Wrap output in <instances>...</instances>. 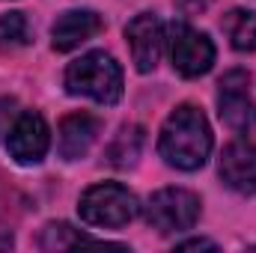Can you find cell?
<instances>
[{
  "instance_id": "cell-8",
  "label": "cell",
  "mask_w": 256,
  "mask_h": 253,
  "mask_svg": "<svg viewBox=\"0 0 256 253\" xmlns=\"http://www.w3.org/2000/svg\"><path fill=\"white\" fill-rule=\"evenodd\" d=\"M126 39L131 45V60L137 66V72H152L161 60V48H164V24L158 21V15L143 12L134 21H128Z\"/></svg>"
},
{
  "instance_id": "cell-14",
  "label": "cell",
  "mask_w": 256,
  "mask_h": 253,
  "mask_svg": "<svg viewBox=\"0 0 256 253\" xmlns=\"http://www.w3.org/2000/svg\"><path fill=\"white\" fill-rule=\"evenodd\" d=\"M27 42H30V24H27L24 12L0 15V48L15 51V48H24Z\"/></svg>"
},
{
  "instance_id": "cell-7",
  "label": "cell",
  "mask_w": 256,
  "mask_h": 253,
  "mask_svg": "<svg viewBox=\"0 0 256 253\" xmlns=\"http://www.w3.org/2000/svg\"><path fill=\"white\" fill-rule=\"evenodd\" d=\"M51 146V131L45 126V120L36 110H24L18 114V120L9 128L6 137V149L18 164H39L45 158Z\"/></svg>"
},
{
  "instance_id": "cell-10",
  "label": "cell",
  "mask_w": 256,
  "mask_h": 253,
  "mask_svg": "<svg viewBox=\"0 0 256 253\" xmlns=\"http://www.w3.org/2000/svg\"><path fill=\"white\" fill-rule=\"evenodd\" d=\"M104 30V18L92 9H68L63 15H57L54 27H51V39L57 51H74L78 45H84L86 39L98 36Z\"/></svg>"
},
{
  "instance_id": "cell-4",
  "label": "cell",
  "mask_w": 256,
  "mask_h": 253,
  "mask_svg": "<svg viewBox=\"0 0 256 253\" xmlns=\"http://www.w3.org/2000/svg\"><path fill=\"white\" fill-rule=\"evenodd\" d=\"M200 218V196L185 188H161L149 196L146 220L158 232H182L191 230Z\"/></svg>"
},
{
  "instance_id": "cell-17",
  "label": "cell",
  "mask_w": 256,
  "mask_h": 253,
  "mask_svg": "<svg viewBox=\"0 0 256 253\" xmlns=\"http://www.w3.org/2000/svg\"><path fill=\"white\" fill-rule=\"evenodd\" d=\"M179 248H182V250H200V248L214 250L218 244H214V242H208V238H191V242H179Z\"/></svg>"
},
{
  "instance_id": "cell-11",
  "label": "cell",
  "mask_w": 256,
  "mask_h": 253,
  "mask_svg": "<svg viewBox=\"0 0 256 253\" xmlns=\"http://www.w3.org/2000/svg\"><path fill=\"white\" fill-rule=\"evenodd\" d=\"M102 122L90 114H72L60 122V155L66 161H78L90 152V146L96 143Z\"/></svg>"
},
{
  "instance_id": "cell-6",
  "label": "cell",
  "mask_w": 256,
  "mask_h": 253,
  "mask_svg": "<svg viewBox=\"0 0 256 253\" xmlns=\"http://www.w3.org/2000/svg\"><path fill=\"white\" fill-rule=\"evenodd\" d=\"M170 57L179 74L200 78L214 63V45L206 33L194 30L188 24H173L170 27Z\"/></svg>"
},
{
  "instance_id": "cell-5",
  "label": "cell",
  "mask_w": 256,
  "mask_h": 253,
  "mask_svg": "<svg viewBox=\"0 0 256 253\" xmlns=\"http://www.w3.org/2000/svg\"><path fill=\"white\" fill-rule=\"evenodd\" d=\"M220 92H218V114L226 126L238 134L250 131L256 126V104L250 98V78L242 68H232L220 78Z\"/></svg>"
},
{
  "instance_id": "cell-2",
  "label": "cell",
  "mask_w": 256,
  "mask_h": 253,
  "mask_svg": "<svg viewBox=\"0 0 256 253\" xmlns=\"http://www.w3.org/2000/svg\"><path fill=\"white\" fill-rule=\"evenodd\" d=\"M66 90L98 104H116L122 98V68L110 54L90 51L66 68Z\"/></svg>"
},
{
  "instance_id": "cell-16",
  "label": "cell",
  "mask_w": 256,
  "mask_h": 253,
  "mask_svg": "<svg viewBox=\"0 0 256 253\" xmlns=\"http://www.w3.org/2000/svg\"><path fill=\"white\" fill-rule=\"evenodd\" d=\"M18 104H15V98H0V137L3 134H9V128L12 122L18 120V110H15Z\"/></svg>"
},
{
  "instance_id": "cell-18",
  "label": "cell",
  "mask_w": 256,
  "mask_h": 253,
  "mask_svg": "<svg viewBox=\"0 0 256 253\" xmlns=\"http://www.w3.org/2000/svg\"><path fill=\"white\" fill-rule=\"evenodd\" d=\"M179 3V9H185V12H196V9H206L212 0H176Z\"/></svg>"
},
{
  "instance_id": "cell-3",
  "label": "cell",
  "mask_w": 256,
  "mask_h": 253,
  "mask_svg": "<svg viewBox=\"0 0 256 253\" xmlns=\"http://www.w3.org/2000/svg\"><path fill=\"white\" fill-rule=\"evenodd\" d=\"M80 218L92 226H126L128 220L137 218L140 202L128 188L116 182H102L84 190L80 206H78Z\"/></svg>"
},
{
  "instance_id": "cell-12",
  "label": "cell",
  "mask_w": 256,
  "mask_h": 253,
  "mask_svg": "<svg viewBox=\"0 0 256 253\" xmlns=\"http://www.w3.org/2000/svg\"><path fill=\"white\" fill-rule=\"evenodd\" d=\"M224 30L232 42L236 51H256V12H244V9H232L224 18Z\"/></svg>"
},
{
  "instance_id": "cell-15",
  "label": "cell",
  "mask_w": 256,
  "mask_h": 253,
  "mask_svg": "<svg viewBox=\"0 0 256 253\" xmlns=\"http://www.w3.org/2000/svg\"><path fill=\"white\" fill-rule=\"evenodd\" d=\"M92 238L80 236L78 230H72L68 224H48L42 230V248L45 250H66V248H74V244H86Z\"/></svg>"
},
{
  "instance_id": "cell-9",
  "label": "cell",
  "mask_w": 256,
  "mask_h": 253,
  "mask_svg": "<svg viewBox=\"0 0 256 253\" xmlns=\"http://www.w3.org/2000/svg\"><path fill=\"white\" fill-rule=\"evenodd\" d=\"M220 179L238 194H256V146L248 140H236L220 155Z\"/></svg>"
},
{
  "instance_id": "cell-13",
  "label": "cell",
  "mask_w": 256,
  "mask_h": 253,
  "mask_svg": "<svg viewBox=\"0 0 256 253\" xmlns=\"http://www.w3.org/2000/svg\"><path fill=\"white\" fill-rule=\"evenodd\" d=\"M140 149H143V128L126 126L120 128V134L108 146V161L116 164V167H131L140 158Z\"/></svg>"
},
{
  "instance_id": "cell-1",
  "label": "cell",
  "mask_w": 256,
  "mask_h": 253,
  "mask_svg": "<svg viewBox=\"0 0 256 253\" xmlns=\"http://www.w3.org/2000/svg\"><path fill=\"white\" fill-rule=\"evenodd\" d=\"M161 158L176 170H200L212 152V128L200 108L182 104L176 108L161 128L158 137Z\"/></svg>"
}]
</instances>
